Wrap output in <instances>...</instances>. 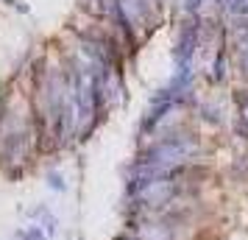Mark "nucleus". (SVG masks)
<instances>
[{
    "instance_id": "1",
    "label": "nucleus",
    "mask_w": 248,
    "mask_h": 240,
    "mask_svg": "<svg viewBox=\"0 0 248 240\" xmlns=\"http://www.w3.org/2000/svg\"><path fill=\"white\" fill-rule=\"evenodd\" d=\"M201 154V145L198 140L187 134V131H173V134H165L162 140L151 143L137 162L142 165H151L156 171H165V173H173L176 168H184V165H192L195 157Z\"/></svg>"
},
{
    "instance_id": "2",
    "label": "nucleus",
    "mask_w": 248,
    "mask_h": 240,
    "mask_svg": "<svg viewBox=\"0 0 248 240\" xmlns=\"http://www.w3.org/2000/svg\"><path fill=\"white\" fill-rule=\"evenodd\" d=\"M179 103V95L170 90H159L156 95H154V101H151V106H148V112L145 117H142V134H151L154 128L165 120V114L173 112V106Z\"/></svg>"
},
{
    "instance_id": "3",
    "label": "nucleus",
    "mask_w": 248,
    "mask_h": 240,
    "mask_svg": "<svg viewBox=\"0 0 248 240\" xmlns=\"http://www.w3.org/2000/svg\"><path fill=\"white\" fill-rule=\"evenodd\" d=\"M198 34H201V25L195 23V20H190V23L181 28L179 42H176V50H173L176 70L192 67V56H195V48H198Z\"/></svg>"
},
{
    "instance_id": "4",
    "label": "nucleus",
    "mask_w": 248,
    "mask_h": 240,
    "mask_svg": "<svg viewBox=\"0 0 248 240\" xmlns=\"http://www.w3.org/2000/svg\"><path fill=\"white\" fill-rule=\"evenodd\" d=\"M31 215H34V218H42V226H45L47 238H53V235H56V226H59V224H56V215H53L47 207H36Z\"/></svg>"
},
{
    "instance_id": "5",
    "label": "nucleus",
    "mask_w": 248,
    "mask_h": 240,
    "mask_svg": "<svg viewBox=\"0 0 248 240\" xmlns=\"http://www.w3.org/2000/svg\"><path fill=\"white\" fill-rule=\"evenodd\" d=\"M17 240H47V235L42 232V226L31 224V226H25V229H17Z\"/></svg>"
},
{
    "instance_id": "6",
    "label": "nucleus",
    "mask_w": 248,
    "mask_h": 240,
    "mask_svg": "<svg viewBox=\"0 0 248 240\" xmlns=\"http://www.w3.org/2000/svg\"><path fill=\"white\" fill-rule=\"evenodd\" d=\"M215 81H223L226 79V50H223V45H220V53H217V59H215Z\"/></svg>"
},
{
    "instance_id": "7",
    "label": "nucleus",
    "mask_w": 248,
    "mask_h": 240,
    "mask_svg": "<svg viewBox=\"0 0 248 240\" xmlns=\"http://www.w3.org/2000/svg\"><path fill=\"white\" fill-rule=\"evenodd\" d=\"M47 184H50V190H56V193H64V190H67V182H64V176L59 171L47 173Z\"/></svg>"
},
{
    "instance_id": "8",
    "label": "nucleus",
    "mask_w": 248,
    "mask_h": 240,
    "mask_svg": "<svg viewBox=\"0 0 248 240\" xmlns=\"http://www.w3.org/2000/svg\"><path fill=\"white\" fill-rule=\"evenodd\" d=\"M240 64H243V73L248 76V31L240 39Z\"/></svg>"
},
{
    "instance_id": "9",
    "label": "nucleus",
    "mask_w": 248,
    "mask_h": 240,
    "mask_svg": "<svg viewBox=\"0 0 248 240\" xmlns=\"http://www.w3.org/2000/svg\"><path fill=\"white\" fill-rule=\"evenodd\" d=\"M226 6L234 14H248V0H226Z\"/></svg>"
},
{
    "instance_id": "10",
    "label": "nucleus",
    "mask_w": 248,
    "mask_h": 240,
    "mask_svg": "<svg viewBox=\"0 0 248 240\" xmlns=\"http://www.w3.org/2000/svg\"><path fill=\"white\" fill-rule=\"evenodd\" d=\"M117 240H137V238H131V235H123V238H117Z\"/></svg>"
}]
</instances>
